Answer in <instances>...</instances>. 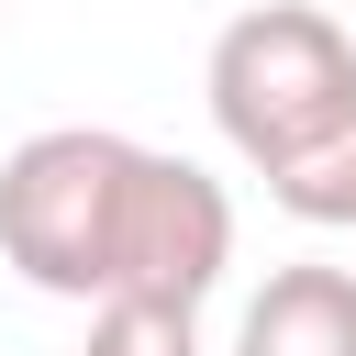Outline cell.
<instances>
[{
	"instance_id": "cell-1",
	"label": "cell",
	"mask_w": 356,
	"mask_h": 356,
	"mask_svg": "<svg viewBox=\"0 0 356 356\" xmlns=\"http://www.w3.org/2000/svg\"><path fill=\"white\" fill-rule=\"evenodd\" d=\"M134 134L111 122H44L0 156V267L44 300H100L111 289V234L134 189Z\"/></svg>"
},
{
	"instance_id": "cell-2",
	"label": "cell",
	"mask_w": 356,
	"mask_h": 356,
	"mask_svg": "<svg viewBox=\"0 0 356 356\" xmlns=\"http://www.w3.org/2000/svg\"><path fill=\"white\" fill-rule=\"evenodd\" d=\"M200 89H211L222 145L267 178L289 145H312V134L356 100V33H345L334 11H312V0H256V11H234V22L211 33Z\"/></svg>"
},
{
	"instance_id": "cell-3",
	"label": "cell",
	"mask_w": 356,
	"mask_h": 356,
	"mask_svg": "<svg viewBox=\"0 0 356 356\" xmlns=\"http://www.w3.org/2000/svg\"><path fill=\"white\" fill-rule=\"evenodd\" d=\"M222 267H234V200H222V178L211 167H189V156H134V189H122V234H111V289H134V300H211L222 289ZM100 289V300H111Z\"/></svg>"
},
{
	"instance_id": "cell-4",
	"label": "cell",
	"mask_w": 356,
	"mask_h": 356,
	"mask_svg": "<svg viewBox=\"0 0 356 356\" xmlns=\"http://www.w3.org/2000/svg\"><path fill=\"white\" fill-rule=\"evenodd\" d=\"M234 356H356V267H267V289L234 323Z\"/></svg>"
},
{
	"instance_id": "cell-5",
	"label": "cell",
	"mask_w": 356,
	"mask_h": 356,
	"mask_svg": "<svg viewBox=\"0 0 356 356\" xmlns=\"http://www.w3.org/2000/svg\"><path fill=\"white\" fill-rule=\"evenodd\" d=\"M267 200H278L289 222H312V234H345V222H356V100H345L312 145H289V156L267 167Z\"/></svg>"
},
{
	"instance_id": "cell-6",
	"label": "cell",
	"mask_w": 356,
	"mask_h": 356,
	"mask_svg": "<svg viewBox=\"0 0 356 356\" xmlns=\"http://www.w3.org/2000/svg\"><path fill=\"white\" fill-rule=\"evenodd\" d=\"M78 356H200V312L189 300H134V289H111V300H89V345Z\"/></svg>"
},
{
	"instance_id": "cell-7",
	"label": "cell",
	"mask_w": 356,
	"mask_h": 356,
	"mask_svg": "<svg viewBox=\"0 0 356 356\" xmlns=\"http://www.w3.org/2000/svg\"><path fill=\"white\" fill-rule=\"evenodd\" d=\"M0 11H11V0H0Z\"/></svg>"
}]
</instances>
